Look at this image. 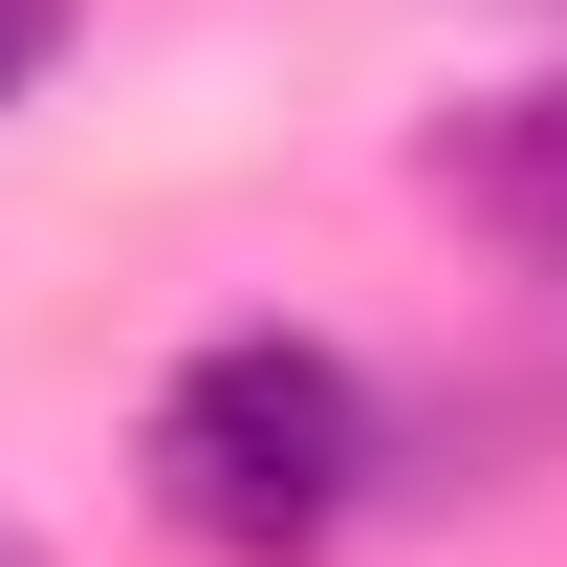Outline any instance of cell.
Listing matches in <instances>:
<instances>
[{
    "instance_id": "cell-4",
    "label": "cell",
    "mask_w": 567,
    "mask_h": 567,
    "mask_svg": "<svg viewBox=\"0 0 567 567\" xmlns=\"http://www.w3.org/2000/svg\"><path fill=\"white\" fill-rule=\"evenodd\" d=\"M0 567H44V546H22V524H0Z\"/></svg>"
},
{
    "instance_id": "cell-3",
    "label": "cell",
    "mask_w": 567,
    "mask_h": 567,
    "mask_svg": "<svg viewBox=\"0 0 567 567\" xmlns=\"http://www.w3.org/2000/svg\"><path fill=\"white\" fill-rule=\"evenodd\" d=\"M22 66H44V0H0V87H22Z\"/></svg>"
},
{
    "instance_id": "cell-1",
    "label": "cell",
    "mask_w": 567,
    "mask_h": 567,
    "mask_svg": "<svg viewBox=\"0 0 567 567\" xmlns=\"http://www.w3.org/2000/svg\"><path fill=\"white\" fill-rule=\"evenodd\" d=\"M153 502H175V546H218V567H306V546L371 502V393H350V350H306V328L175 350V393H153Z\"/></svg>"
},
{
    "instance_id": "cell-2",
    "label": "cell",
    "mask_w": 567,
    "mask_h": 567,
    "mask_svg": "<svg viewBox=\"0 0 567 567\" xmlns=\"http://www.w3.org/2000/svg\"><path fill=\"white\" fill-rule=\"evenodd\" d=\"M436 197L481 218L502 262H546V284H567V66H546V87H481V110L436 132Z\"/></svg>"
}]
</instances>
